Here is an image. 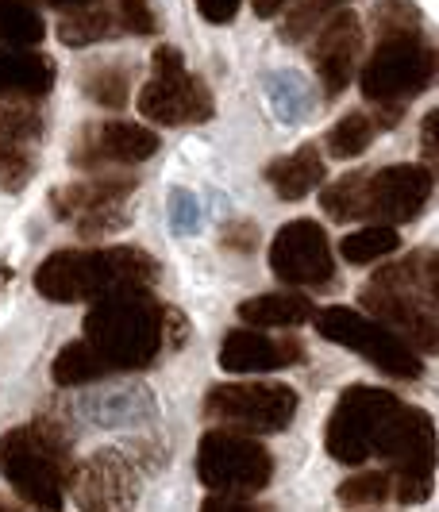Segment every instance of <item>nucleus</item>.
Returning <instances> with one entry per match:
<instances>
[{"label":"nucleus","instance_id":"f257e3e1","mask_svg":"<svg viewBox=\"0 0 439 512\" xmlns=\"http://www.w3.org/2000/svg\"><path fill=\"white\" fill-rule=\"evenodd\" d=\"M324 447L336 462L362 466L382 459L393 474V497L401 505H420L432 497L436 474V428L424 409L405 405L378 385L343 389L328 416Z\"/></svg>","mask_w":439,"mask_h":512},{"label":"nucleus","instance_id":"f03ea898","mask_svg":"<svg viewBox=\"0 0 439 512\" xmlns=\"http://www.w3.org/2000/svg\"><path fill=\"white\" fill-rule=\"evenodd\" d=\"M158 262L139 247H101V251H54L35 270V289L51 305L101 301L128 289H151Z\"/></svg>","mask_w":439,"mask_h":512},{"label":"nucleus","instance_id":"7ed1b4c3","mask_svg":"<svg viewBox=\"0 0 439 512\" xmlns=\"http://www.w3.org/2000/svg\"><path fill=\"white\" fill-rule=\"evenodd\" d=\"M436 297L439 285L432 247H420L409 258L382 266L370 282L362 285V308L424 355L436 351Z\"/></svg>","mask_w":439,"mask_h":512},{"label":"nucleus","instance_id":"20e7f679","mask_svg":"<svg viewBox=\"0 0 439 512\" xmlns=\"http://www.w3.org/2000/svg\"><path fill=\"white\" fill-rule=\"evenodd\" d=\"M166 305H158L151 289H128L101 297L85 316V343L104 362L108 374L147 370L166 347Z\"/></svg>","mask_w":439,"mask_h":512},{"label":"nucleus","instance_id":"39448f33","mask_svg":"<svg viewBox=\"0 0 439 512\" xmlns=\"http://www.w3.org/2000/svg\"><path fill=\"white\" fill-rule=\"evenodd\" d=\"M432 197V166H382V170H359L347 178L324 185L320 205L324 212L351 224V220H374V224H409L416 220Z\"/></svg>","mask_w":439,"mask_h":512},{"label":"nucleus","instance_id":"423d86ee","mask_svg":"<svg viewBox=\"0 0 439 512\" xmlns=\"http://www.w3.org/2000/svg\"><path fill=\"white\" fill-rule=\"evenodd\" d=\"M0 474L31 509L62 512L74 455L62 428L51 420H27L0 436Z\"/></svg>","mask_w":439,"mask_h":512},{"label":"nucleus","instance_id":"0eeeda50","mask_svg":"<svg viewBox=\"0 0 439 512\" xmlns=\"http://www.w3.org/2000/svg\"><path fill=\"white\" fill-rule=\"evenodd\" d=\"M197 478L208 493H235L255 497L274 478V459L259 443V436H243L228 428L205 432L197 447Z\"/></svg>","mask_w":439,"mask_h":512},{"label":"nucleus","instance_id":"6e6552de","mask_svg":"<svg viewBox=\"0 0 439 512\" xmlns=\"http://www.w3.org/2000/svg\"><path fill=\"white\" fill-rule=\"evenodd\" d=\"M205 416L212 424L243 432V436H270L285 432L297 416V393L282 382H228L205 393Z\"/></svg>","mask_w":439,"mask_h":512},{"label":"nucleus","instance_id":"1a4fd4ad","mask_svg":"<svg viewBox=\"0 0 439 512\" xmlns=\"http://www.w3.org/2000/svg\"><path fill=\"white\" fill-rule=\"evenodd\" d=\"M312 324H316V332L324 335L328 343L359 351L362 359H370V366H378L389 378H401V382L420 378V355H416V347L405 343L393 328H386L382 320H374L366 312H355V308L332 305L312 312Z\"/></svg>","mask_w":439,"mask_h":512},{"label":"nucleus","instance_id":"9d476101","mask_svg":"<svg viewBox=\"0 0 439 512\" xmlns=\"http://www.w3.org/2000/svg\"><path fill=\"white\" fill-rule=\"evenodd\" d=\"M139 112L155 124L181 128V124L212 120L216 104H212L205 81L185 70V58L178 47H158L151 54V77L139 89Z\"/></svg>","mask_w":439,"mask_h":512},{"label":"nucleus","instance_id":"9b49d317","mask_svg":"<svg viewBox=\"0 0 439 512\" xmlns=\"http://www.w3.org/2000/svg\"><path fill=\"white\" fill-rule=\"evenodd\" d=\"M436 74V51L420 35H393L378 39L374 54L359 74L362 97L374 104H405L424 93Z\"/></svg>","mask_w":439,"mask_h":512},{"label":"nucleus","instance_id":"f8f14e48","mask_svg":"<svg viewBox=\"0 0 439 512\" xmlns=\"http://www.w3.org/2000/svg\"><path fill=\"white\" fill-rule=\"evenodd\" d=\"M139 178L131 174H93V178L70 181L51 193V208L58 220H70L85 239H101L128 228L131 212L128 197L135 193Z\"/></svg>","mask_w":439,"mask_h":512},{"label":"nucleus","instance_id":"ddd939ff","mask_svg":"<svg viewBox=\"0 0 439 512\" xmlns=\"http://www.w3.org/2000/svg\"><path fill=\"white\" fill-rule=\"evenodd\" d=\"M66 493H74V505L81 512H131L139 497L135 466L116 447L93 451L89 459L74 462Z\"/></svg>","mask_w":439,"mask_h":512},{"label":"nucleus","instance_id":"4468645a","mask_svg":"<svg viewBox=\"0 0 439 512\" xmlns=\"http://www.w3.org/2000/svg\"><path fill=\"white\" fill-rule=\"evenodd\" d=\"M155 151L158 135L151 128L131 124V120H101V124L81 128V135L74 139V151H70V162L78 170L101 174V170H116V166L147 162Z\"/></svg>","mask_w":439,"mask_h":512},{"label":"nucleus","instance_id":"2eb2a0df","mask_svg":"<svg viewBox=\"0 0 439 512\" xmlns=\"http://www.w3.org/2000/svg\"><path fill=\"white\" fill-rule=\"evenodd\" d=\"M270 266L285 285H316L332 282V247H328V235L316 220H289L274 243H270Z\"/></svg>","mask_w":439,"mask_h":512},{"label":"nucleus","instance_id":"dca6fc26","mask_svg":"<svg viewBox=\"0 0 439 512\" xmlns=\"http://www.w3.org/2000/svg\"><path fill=\"white\" fill-rule=\"evenodd\" d=\"M362 54V20L355 12H332L324 24L316 27V43H312V70L324 85V97H339L351 77L359 70Z\"/></svg>","mask_w":439,"mask_h":512},{"label":"nucleus","instance_id":"f3484780","mask_svg":"<svg viewBox=\"0 0 439 512\" xmlns=\"http://www.w3.org/2000/svg\"><path fill=\"white\" fill-rule=\"evenodd\" d=\"M305 359V347L297 339H274L262 328H235L220 343V366L228 374H266V370H282L297 366Z\"/></svg>","mask_w":439,"mask_h":512},{"label":"nucleus","instance_id":"a211bd4d","mask_svg":"<svg viewBox=\"0 0 439 512\" xmlns=\"http://www.w3.org/2000/svg\"><path fill=\"white\" fill-rule=\"evenodd\" d=\"M54 85V62L35 47H0V97L43 101Z\"/></svg>","mask_w":439,"mask_h":512},{"label":"nucleus","instance_id":"6ab92c4d","mask_svg":"<svg viewBox=\"0 0 439 512\" xmlns=\"http://www.w3.org/2000/svg\"><path fill=\"white\" fill-rule=\"evenodd\" d=\"M266 181H270V189L282 201H301V197H309L312 189L324 185V154H320L316 143H305L293 154L270 162L266 166Z\"/></svg>","mask_w":439,"mask_h":512},{"label":"nucleus","instance_id":"aec40b11","mask_svg":"<svg viewBox=\"0 0 439 512\" xmlns=\"http://www.w3.org/2000/svg\"><path fill=\"white\" fill-rule=\"evenodd\" d=\"M312 301L305 293H262L239 305V320L251 324V328H297L312 320Z\"/></svg>","mask_w":439,"mask_h":512},{"label":"nucleus","instance_id":"412c9836","mask_svg":"<svg viewBox=\"0 0 439 512\" xmlns=\"http://www.w3.org/2000/svg\"><path fill=\"white\" fill-rule=\"evenodd\" d=\"M108 35H116V12L97 0L85 8H70L66 20L58 24V39L66 47H93V43H104Z\"/></svg>","mask_w":439,"mask_h":512},{"label":"nucleus","instance_id":"4be33fe9","mask_svg":"<svg viewBox=\"0 0 439 512\" xmlns=\"http://www.w3.org/2000/svg\"><path fill=\"white\" fill-rule=\"evenodd\" d=\"M43 35H47V24L31 0H0V43L4 47L31 51L35 43H43Z\"/></svg>","mask_w":439,"mask_h":512},{"label":"nucleus","instance_id":"5701e85b","mask_svg":"<svg viewBox=\"0 0 439 512\" xmlns=\"http://www.w3.org/2000/svg\"><path fill=\"white\" fill-rule=\"evenodd\" d=\"M47 131L43 104L31 97H0V135L20 139V143H39Z\"/></svg>","mask_w":439,"mask_h":512},{"label":"nucleus","instance_id":"b1692460","mask_svg":"<svg viewBox=\"0 0 439 512\" xmlns=\"http://www.w3.org/2000/svg\"><path fill=\"white\" fill-rule=\"evenodd\" d=\"M81 89L85 97L101 108H124L131 97V74L128 66L120 62H101V66H89L81 77Z\"/></svg>","mask_w":439,"mask_h":512},{"label":"nucleus","instance_id":"393cba45","mask_svg":"<svg viewBox=\"0 0 439 512\" xmlns=\"http://www.w3.org/2000/svg\"><path fill=\"white\" fill-rule=\"evenodd\" d=\"M397 247H401V235L389 224H370V228L351 231L339 243V255L347 258L351 266H370V262H382L386 255H393Z\"/></svg>","mask_w":439,"mask_h":512},{"label":"nucleus","instance_id":"a878e982","mask_svg":"<svg viewBox=\"0 0 439 512\" xmlns=\"http://www.w3.org/2000/svg\"><path fill=\"white\" fill-rule=\"evenodd\" d=\"M51 374H54V382L58 385H89V382L108 378L104 362L89 351V343H85V339H74V343H66V347L58 351Z\"/></svg>","mask_w":439,"mask_h":512},{"label":"nucleus","instance_id":"bb28decb","mask_svg":"<svg viewBox=\"0 0 439 512\" xmlns=\"http://www.w3.org/2000/svg\"><path fill=\"white\" fill-rule=\"evenodd\" d=\"M374 135H378V124L366 112H351V116H343L336 128L328 131L324 147H328L332 158H355V154H362L374 143Z\"/></svg>","mask_w":439,"mask_h":512},{"label":"nucleus","instance_id":"cd10ccee","mask_svg":"<svg viewBox=\"0 0 439 512\" xmlns=\"http://www.w3.org/2000/svg\"><path fill=\"white\" fill-rule=\"evenodd\" d=\"M31 178H35V143H20V139L0 135V189L20 193Z\"/></svg>","mask_w":439,"mask_h":512},{"label":"nucleus","instance_id":"c85d7f7f","mask_svg":"<svg viewBox=\"0 0 439 512\" xmlns=\"http://www.w3.org/2000/svg\"><path fill=\"white\" fill-rule=\"evenodd\" d=\"M389 497H393V474L389 470H366V474H355L339 486V505H347V509L382 505Z\"/></svg>","mask_w":439,"mask_h":512},{"label":"nucleus","instance_id":"c756f323","mask_svg":"<svg viewBox=\"0 0 439 512\" xmlns=\"http://www.w3.org/2000/svg\"><path fill=\"white\" fill-rule=\"evenodd\" d=\"M343 4H351V0H297V4L289 8V16H285L282 39H289V43H301L305 35H312V31L324 24L332 12H339Z\"/></svg>","mask_w":439,"mask_h":512},{"label":"nucleus","instance_id":"7c9ffc66","mask_svg":"<svg viewBox=\"0 0 439 512\" xmlns=\"http://www.w3.org/2000/svg\"><path fill=\"white\" fill-rule=\"evenodd\" d=\"M370 20H374V39L420 35V8H416L413 0H382Z\"/></svg>","mask_w":439,"mask_h":512},{"label":"nucleus","instance_id":"2f4dec72","mask_svg":"<svg viewBox=\"0 0 439 512\" xmlns=\"http://www.w3.org/2000/svg\"><path fill=\"white\" fill-rule=\"evenodd\" d=\"M116 24L124 27V31H131V35H155L158 31L151 0H120L116 4Z\"/></svg>","mask_w":439,"mask_h":512},{"label":"nucleus","instance_id":"473e14b6","mask_svg":"<svg viewBox=\"0 0 439 512\" xmlns=\"http://www.w3.org/2000/svg\"><path fill=\"white\" fill-rule=\"evenodd\" d=\"M243 0H197V12L205 16L208 24H232Z\"/></svg>","mask_w":439,"mask_h":512},{"label":"nucleus","instance_id":"72a5a7b5","mask_svg":"<svg viewBox=\"0 0 439 512\" xmlns=\"http://www.w3.org/2000/svg\"><path fill=\"white\" fill-rule=\"evenodd\" d=\"M255 239H259V228L247 220L224 228V247H232V251H255Z\"/></svg>","mask_w":439,"mask_h":512},{"label":"nucleus","instance_id":"f704fd0d","mask_svg":"<svg viewBox=\"0 0 439 512\" xmlns=\"http://www.w3.org/2000/svg\"><path fill=\"white\" fill-rule=\"evenodd\" d=\"M201 512H259L251 505V497H235V493H212Z\"/></svg>","mask_w":439,"mask_h":512},{"label":"nucleus","instance_id":"c9c22d12","mask_svg":"<svg viewBox=\"0 0 439 512\" xmlns=\"http://www.w3.org/2000/svg\"><path fill=\"white\" fill-rule=\"evenodd\" d=\"M436 112H428V116H424V158H428V162H432V158H436Z\"/></svg>","mask_w":439,"mask_h":512},{"label":"nucleus","instance_id":"e433bc0d","mask_svg":"<svg viewBox=\"0 0 439 512\" xmlns=\"http://www.w3.org/2000/svg\"><path fill=\"white\" fill-rule=\"evenodd\" d=\"M251 4H255V12H259L262 20H270V16H278V12H282L289 0H251Z\"/></svg>","mask_w":439,"mask_h":512},{"label":"nucleus","instance_id":"4c0bfd02","mask_svg":"<svg viewBox=\"0 0 439 512\" xmlns=\"http://www.w3.org/2000/svg\"><path fill=\"white\" fill-rule=\"evenodd\" d=\"M43 4H51V8H62V12H70V8H85V4H93V0H43Z\"/></svg>","mask_w":439,"mask_h":512},{"label":"nucleus","instance_id":"58836bf2","mask_svg":"<svg viewBox=\"0 0 439 512\" xmlns=\"http://www.w3.org/2000/svg\"><path fill=\"white\" fill-rule=\"evenodd\" d=\"M0 512H12V509H8V505H4V501H0Z\"/></svg>","mask_w":439,"mask_h":512}]
</instances>
